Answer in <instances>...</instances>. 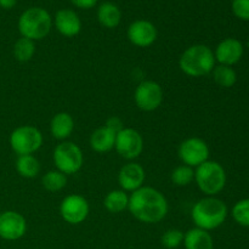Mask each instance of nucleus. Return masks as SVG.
Returning <instances> with one entry per match:
<instances>
[{
  "label": "nucleus",
  "instance_id": "7",
  "mask_svg": "<svg viewBox=\"0 0 249 249\" xmlns=\"http://www.w3.org/2000/svg\"><path fill=\"white\" fill-rule=\"evenodd\" d=\"M9 142L16 155H33L43 145V134L33 125H21L10 134Z\"/></svg>",
  "mask_w": 249,
  "mask_h": 249
},
{
  "label": "nucleus",
  "instance_id": "14",
  "mask_svg": "<svg viewBox=\"0 0 249 249\" xmlns=\"http://www.w3.org/2000/svg\"><path fill=\"white\" fill-rule=\"evenodd\" d=\"M146 179L145 169L139 163L124 164L118 173V184L125 192H134L143 186Z\"/></svg>",
  "mask_w": 249,
  "mask_h": 249
},
{
  "label": "nucleus",
  "instance_id": "32",
  "mask_svg": "<svg viewBox=\"0 0 249 249\" xmlns=\"http://www.w3.org/2000/svg\"><path fill=\"white\" fill-rule=\"evenodd\" d=\"M17 0H0V7L5 10H10L16 5Z\"/></svg>",
  "mask_w": 249,
  "mask_h": 249
},
{
  "label": "nucleus",
  "instance_id": "4",
  "mask_svg": "<svg viewBox=\"0 0 249 249\" xmlns=\"http://www.w3.org/2000/svg\"><path fill=\"white\" fill-rule=\"evenodd\" d=\"M17 26L23 38L33 41L41 40L50 33L53 18L43 7H29L22 12Z\"/></svg>",
  "mask_w": 249,
  "mask_h": 249
},
{
  "label": "nucleus",
  "instance_id": "2",
  "mask_svg": "<svg viewBox=\"0 0 249 249\" xmlns=\"http://www.w3.org/2000/svg\"><path fill=\"white\" fill-rule=\"evenodd\" d=\"M191 218L196 228L211 231L223 225L228 218V206L215 197H206L194 204Z\"/></svg>",
  "mask_w": 249,
  "mask_h": 249
},
{
  "label": "nucleus",
  "instance_id": "8",
  "mask_svg": "<svg viewBox=\"0 0 249 249\" xmlns=\"http://www.w3.org/2000/svg\"><path fill=\"white\" fill-rule=\"evenodd\" d=\"M114 148L121 157L129 160H135L143 151V139L135 129L123 128L116 135Z\"/></svg>",
  "mask_w": 249,
  "mask_h": 249
},
{
  "label": "nucleus",
  "instance_id": "18",
  "mask_svg": "<svg viewBox=\"0 0 249 249\" xmlns=\"http://www.w3.org/2000/svg\"><path fill=\"white\" fill-rule=\"evenodd\" d=\"M116 135L117 134L106 125L100 126L90 136V146L97 153L109 152L114 148Z\"/></svg>",
  "mask_w": 249,
  "mask_h": 249
},
{
  "label": "nucleus",
  "instance_id": "5",
  "mask_svg": "<svg viewBox=\"0 0 249 249\" xmlns=\"http://www.w3.org/2000/svg\"><path fill=\"white\" fill-rule=\"evenodd\" d=\"M195 181L207 196H215L223 191L226 184V173L220 163L207 160L195 170Z\"/></svg>",
  "mask_w": 249,
  "mask_h": 249
},
{
  "label": "nucleus",
  "instance_id": "30",
  "mask_svg": "<svg viewBox=\"0 0 249 249\" xmlns=\"http://www.w3.org/2000/svg\"><path fill=\"white\" fill-rule=\"evenodd\" d=\"M105 125H106L107 128L111 129V130H113L116 134H118L119 131L124 128L122 119L118 118V117H116V116L111 117V118L106 122V124H105Z\"/></svg>",
  "mask_w": 249,
  "mask_h": 249
},
{
  "label": "nucleus",
  "instance_id": "16",
  "mask_svg": "<svg viewBox=\"0 0 249 249\" xmlns=\"http://www.w3.org/2000/svg\"><path fill=\"white\" fill-rule=\"evenodd\" d=\"M55 27L63 36L72 38L79 34L82 29V21L78 14L71 9H61L56 12Z\"/></svg>",
  "mask_w": 249,
  "mask_h": 249
},
{
  "label": "nucleus",
  "instance_id": "15",
  "mask_svg": "<svg viewBox=\"0 0 249 249\" xmlns=\"http://www.w3.org/2000/svg\"><path fill=\"white\" fill-rule=\"evenodd\" d=\"M243 55V45L240 40L235 38H226L219 43L216 46L215 61H218L220 65L232 66L237 63L242 58Z\"/></svg>",
  "mask_w": 249,
  "mask_h": 249
},
{
  "label": "nucleus",
  "instance_id": "17",
  "mask_svg": "<svg viewBox=\"0 0 249 249\" xmlns=\"http://www.w3.org/2000/svg\"><path fill=\"white\" fill-rule=\"evenodd\" d=\"M74 130V119L67 112H58L50 122V133L56 140H66Z\"/></svg>",
  "mask_w": 249,
  "mask_h": 249
},
{
  "label": "nucleus",
  "instance_id": "11",
  "mask_svg": "<svg viewBox=\"0 0 249 249\" xmlns=\"http://www.w3.org/2000/svg\"><path fill=\"white\" fill-rule=\"evenodd\" d=\"M90 213L87 199L80 195H70L65 197L60 204V214L66 223L78 225L85 221Z\"/></svg>",
  "mask_w": 249,
  "mask_h": 249
},
{
  "label": "nucleus",
  "instance_id": "27",
  "mask_svg": "<svg viewBox=\"0 0 249 249\" xmlns=\"http://www.w3.org/2000/svg\"><path fill=\"white\" fill-rule=\"evenodd\" d=\"M232 216L236 223L249 228V198L242 199L233 206Z\"/></svg>",
  "mask_w": 249,
  "mask_h": 249
},
{
  "label": "nucleus",
  "instance_id": "3",
  "mask_svg": "<svg viewBox=\"0 0 249 249\" xmlns=\"http://www.w3.org/2000/svg\"><path fill=\"white\" fill-rule=\"evenodd\" d=\"M179 67L189 77H203L212 73L215 67V56L209 46L195 44L181 53L179 58Z\"/></svg>",
  "mask_w": 249,
  "mask_h": 249
},
{
  "label": "nucleus",
  "instance_id": "13",
  "mask_svg": "<svg viewBox=\"0 0 249 249\" xmlns=\"http://www.w3.org/2000/svg\"><path fill=\"white\" fill-rule=\"evenodd\" d=\"M158 32L155 24L147 19L134 21L128 28V39L133 45L148 48L157 40Z\"/></svg>",
  "mask_w": 249,
  "mask_h": 249
},
{
  "label": "nucleus",
  "instance_id": "6",
  "mask_svg": "<svg viewBox=\"0 0 249 249\" xmlns=\"http://www.w3.org/2000/svg\"><path fill=\"white\" fill-rule=\"evenodd\" d=\"M53 160L58 172L65 175H73L82 169L84 156L79 146L71 141H65L55 147Z\"/></svg>",
  "mask_w": 249,
  "mask_h": 249
},
{
  "label": "nucleus",
  "instance_id": "1",
  "mask_svg": "<svg viewBox=\"0 0 249 249\" xmlns=\"http://www.w3.org/2000/svg\"><path fill=\"white\" fill-rule=\"evenodd\" d=\"M128 209L136 220L157 224L167 216L169 204L164 195L150 186H142L129 196Z\"/></svg>",
  "mask_w": 249,
  "mask_h": 249
},
{
  "label": "nucleus",
  "instance_id": "25",
  "mask_svg": "<svg viewBox=\"0 0 249 249\" xmlns=\"http://www.w3.org/2000/svg\"><path fill=\"white\" fill-rule=\"evenodd\" d=\"M36 53V44L31 39L21 36L14 45V56L18 62H28Z\"/></svg>",
  "mask_w": 249,
  "mask_h": 249
},
{
  "label": "nucleus",
  "instance_id": "29",
  "mask_svg": "<svg viewBox=\"0 0 249 249\" xmlns=\"http://www.w3.org/2000/svg\"><path fill=\"white\" fill-rule=\"evenodd\" d=\"M232 11L238 18L249 21V0H233Z\"/></svg>",
  "mask_w": 249,
  "mask_h": 249
},
{
  "label": "nucleus",
  "instance_id": "23",
  "mask_svg": "<svg viewBox=\"0 0 249 249\" xmlns=\"http://www.w3.org/2000/svg\"><path fill=\"white\" fill-rule=\"evenodd\" d=\"M212 74H213L214 82L221 88L233 87L236 80H237V74L233 71V68H231V66H215L213 71H212Z\"/></svg>",
  "mask_w": 249,
  "mask_h": 249
},
{
  "label": "nucleus",
  "instance_id": "24",
  "mask_svg": "<svg viewBox=\"0 0 249 249\" xmlns=\"http://www.w3.org/2000/svg\"><path fill=\"white\" fill-rule=\"evenodd\" d=\"M41 185L49 192L61 191L67 185V175L56 170H50L41 178Z\"/></svg>",
  "mask_w": 249,
  "mask_h": 249
},
{
  "label": "nucleus",
  "instance_id": "21",
  "mask_svg": "<svg viewBox=\"0 0 249 249\" xmlns=\"http://www.w3.org/2000/svg\"><path fill=\"white\" fill-rule=\"evenodd\" d=\"M129 196L123 190H113L106 195L104 199V207L109 213L118 214L128 208Z\"/></svg>",
  "mask_w": 249,
  "mask_h": 249
},
{
  "label": "nucleus",
  "instance_id": "26",
  "mask_svg": "<svg viewBox=\"0 0 249 249\" xmlns=\"http://www.w3.org/2000/svg\"><path fill=\"white\" fill-rule=\"evenodd\" d=\"M173 184L177 186H187L195 180V170L194 168L189 165L181 164L175 168L170 175Z\"/></svg>",
  "mask_w": 249,
  "mask_h": 249
},
{
  "label": "nucleus",
  "instance_id": "22",
  "mask_svg": "<svg viewBox=\"0 0 249 249\" xmlns=\"http://www.w3.org/2000/svg\"><path fill=\"white\" fill-rule=\"evenodd\" d=\"M16 170L22 178L33 179L40 172V163L33 155L18 156L16 160Z\"/></svg>",
  "mask_w": 249,
  "mask_h": 249
},
{
  "label": "nucleus",
  "instance_id": "33",
  "mask_svg": "<svg viewBox=\"0 0 249 249\" xmlns=\"http://www.w3.org/2000/svg\"><path fill=\"white\" fill-rule=\"evenodd\" d=\"M0 213H1V211H0Z\"/></svg>",
  "mask_w": 249,
  "mask_h": 249
},
{
  "label": "nucleus",
  "instance_id": "19",
  "mask_svg": "<svg viewBox=\"0 0 249 249\" xmlns=\"http://www.w3.org/2000/svg\"><path fill=\"white\" fill-rule=\"evenodd\" d=\"M184 246L186 249H214L213 237L209 231L195 228L184 233Z\"/></svg>",
  "mask_w": 249,
  "mask_h": 249
},
{
  "label": "nucleus",
  "instance_id": "20",
  "mask_svg": "<svg viewBox=\"0 0 249 249\" xmlns=\"http://www.w3.org/2000/svg\"><path fill=\"white\" fill-rule=\"evenodd\" d=\"M97 19L105 28H116L121 23L122 12L119 7L113 2H104L100 5L99 10H97Z\"/></svg>",
  "mask_w": 249,
  "mask_h": 249
},
{
  "label": "nucleus",
  "instance_id": "10",
  "mask_svg": "<svg viewBox=\"0 0 249 249\" xmlns=\"http://www.w3.org/2000/svg\"><path fill=\"white\" fill-rule=\"evenodd\" d=\"M178 155L185 165L197 168L209 158V147L204 140L199 138H189L182 141L178 150Z\"/></svg>",
  "mask_w": 249,
  "mask_h": 249
},
{
  "label": "nucleus",
  "instance_id": "31",
  "mask_svg": "<svg viewBox=\"0 0 249 249\" xmlns=\"http://www.w3.org/2000/svg\"><path fill=\"white\" fill-rule=\"evenodd\" d=\"M71 2H72L73 5H75L77 7H79V9H91V7H94L95 5H96L97 0H71Z\"/></svg>",
  "mask_w": 249,
  "mask_h": 249
},
{
  "label": "nucleus",
  "instance_id": "9",
  "mask_svg": "<svg viewBox=\"0 0 249 249\" xmlns=\"http://www.w3.org/2000/svg\"><path fill=\"white\" fill-rule=\"evenodd\" d=\"M134 100L141 111H156L163 102L162 87L153 80H143L136 87Z\"/></svg>",
  "mask_w": 249,
  "mask_h": 249
},
{
  "label": "nucleus",
  "instance_id": "28",
  "mask_svg": "<svg viewBox=\"0 0 249 249\" xmlns=\"http://www.w3.org/2000/svg\"><path fill=\"white\" fill-rule=\"evenodd\" d=\"M160 242L167 249H175L184 242V233L178 229H169L163 233Z\"/></svg>",
  "mask_w": 249,
  "mask_h": 249
},
{
  "label": "nucleus",
  "instance_id": "12",
  "mask_svg": "<svg viewBox=\"0 0 249 249\" xmlns=\"http://www.w3.org/2000/svg\"><path fill=\"white\" fill-rule=\"evenodd\" d=\"M27 232V221L22 214L15 211L0 213V237L5 241H17Z\"/></svg>",
  "mask_w": 249,
  "mask_h": 249
}]
</instances>
